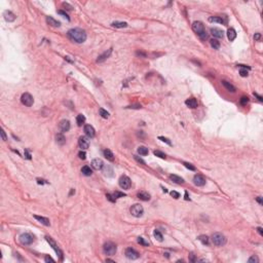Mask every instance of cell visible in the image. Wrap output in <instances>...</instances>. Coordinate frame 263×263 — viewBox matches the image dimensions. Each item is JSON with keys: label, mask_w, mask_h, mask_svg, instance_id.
<instances>
[{"label": "cell", "mask_w": 263, "mask_h": 263, "mask_svg": "<svg viewBox=\"0 0 263 263\" xmlns=\"http://www.w3.org/2000/svg\"><path fill=\"white\" fill-rule=\"evenodd\" d=\"M68 37L76 43H83L86 40V33L82 29L74 28L68 31Z\"/></svg>", "instance_id": "cell-1"}, {"label": "cell", "mask_w": 263, "mask_h": 263, "mask_svg": "<svg viewBox=\"0 0 263 263\" xmlns=\"http://www.w3.org/2000/svg\"><path fill=\"white\" fill-rule=\"evenodd\" d=\"M212 240H213V244H214L215 246H217V247H222V246H224V245L226 244V241H227L225 235L222 234V233H220V232H216V233H214L213 236H212Z\"/></svg>", "instance_id": "cell-2"}, {"label": "cell", "mask_w": 263, "mask_h": 263, "mask_svg": "<svg viewBox=\"0 0 263 263\" xmlns=\"http://www.w3.org/2000/svg\"><path fill=\"white\" fill-rule=\"evenodd\" d=\"M116 251H117L116 245L113 244L112 241H107V243L103 246V252H104V254H106V255L113 256V255H115Z\"/></svg>", "instance_id": "cell-3"}, {"label": "cell", "mask_w": 263, "mask_h": 263, "mask_svg": "<svg viewBox=\"0 0 263 263\" xmlns=\"http://www.w3.org/2000/svg\"><path fill=\"white\" fill-rule=\"evenodd\" d=\"M130 211H131L132 215L134 216V217H137V218L141 217L144 213L143 207H142L141 204H139V203H135L134 206H132L131 209H130Z\"/></svg>", "instance_id": "cell-4"}, {"label": "cell", "mask_w": 263, "mask_h": 263, "mask_svg": "<svg viewBox=\"0 0 263 263\" xmlns=\"http://www.w3.org/2000/svg\"><path fill=\"white\" fill-rule=\"evenodd\" d=\"M20 243L22 245H25V246H28V245H31L34 240V236L31 234V233H23L20 235Z\"/></svg>", "instance_id": "cell-5"}, {"label": "cell", "mask_w": 263, "mask_h": 263, "mask_svg": "<svg viewBox=\"0 0 263 263\" xmlns=\"http://www.w3.org/2000/svg\"><path fill=\"white\" fill-rule=\"evenodd\" d=\"M21 102H22V104L25 105V106L31 107V106L33 105V103H34V99H33V97L31 96L29 93H25V94H23L22 97H21Z\"/></svg>", "instance_id": "cell-6"}, {"label": "cell", "mask_w": 263, "mask_h": 263, "mask_svg": "<svg viewBox=\"0 0 263 263\" xmlns=\"http://www.w3.org/2000/svg\"><path fill=\"white\" fill-rule=\"evenodd\" d=\"M118 183H119V186L122 188V189H130V188H131L132 181H131V179H130L128 176H125V175H122V176L120 177Z\"/></svg>", "instance_id": "cell-7"}, {"label": "cell", "mask_w": 263, "mask_h": 263, "mask_svg": "<svg viewBox=\"0 0 263 263\" xmlns=\"http://www.w3.org/2000/svg\"><path fill=\"white\" fill-rule=\"evenodd\" d=\"M45 239H46L48 244L50 245V247L54 249V251L57 253V255L60 257V259L62 260V259H63V253H62V251L60 250V248L58 247V245L56 244V241L51 239V238H49V236H45Z\"/></svg>", "instance_id": "cell-8"}, {"label": "cell", "mask_w": 263, "mask_h": 263, "mask_svg": "<svg viewBox=\"0 0 263 263\" xmlns=\"http://www.w3.org/2000/svg\"><path fill=\"white\" fill-rule=\"evenodd\" d=\"M125 256L131 260H136V259H138L140 257V254L133 248H128L125 250Z\"/></svg>", "instance_id": "cell-9"}, {"label": "cell", "mask_w": 263, "mask_h": 263, "mask_svg": "<svg viewBox=\"0 0 263 263\" xmlns=\"http://www.w3.org/2000/svg\"><path fill=\"white\" fill-rule=\"evenodd\" d=\"M192 30H193L196 34H199L201 32L204 31V26H203V24L202 22H198V21L193 22V24H192Z\"/></svg>", "instance_id": "cell-10"}, {"label": "cell", "mask_w": 263, "mask_h": 263, "mask_svg": "<svg viewBox=\"0 0 263 263\" xmlns=\"http://www.w3.org/2000/svg\"><path fill=\"white\" fill-rule=\"evenodd\" d=\"M112 50H113V48H109L108 50L106 51H104L102 55H100L99 57H98V59H97V63H102V62H104L105 60H107L108 58L110 57V55L112 54Z\"/></svg>", "instance_id": "cell-11"}, {"label": "cell", "mask_w": 263, "mask_h": 263, "mask_svg": "<svg viewBox=\"0 0 263 263\" xmlns=\"http://www.w3.org/2000/svg\"><path fill=\"white\" fill-rule=\"evenodd\" d=\"M59 129H60L61 132H63V133L68 132L70 130V121L67 119L61 120L60 123H59Z\"/></svg>", "instance_id": "cell-12"}, {"label": "cell", "mask_w": 263, "mask_h": 263, "mask_svg": "<svg viewBox=\"0 0 263 263\" xmlns=\"http://www.w3.org/2000/svg\"><path fill=\"white\" fill-rule=\"evenodd\" d=\"M84 133H85V135L88 137V138H94L95 137V135H96V133H95V129L91 125V124H86V125H84Z\"/></svg>", "instance_id": "cell-13"}, {"label": "cell", "mask_w": 263, "mask_h": 263, "mask_svg": "<svg viewBox=\"0 0 263 263\" xmlns=\"http://www.w3.org/2000/svg\"><path fill=\"white\" fill-rule=\"evenodd\" d=\"M92 167L97 171H99V170H101L102 167H104V162L100 158H95V159L92 160Z\"/></svg>", "instance_id": "cell-14"}, {"label": "cell", "mask_w": 263, "mask_h": 263, "mask_svg": "<svg viewBox=\"0 0 263 263\" xmlns=\"http://www.w3.org/2000/svg\"><path fill=\"white\" fill-rule=\"evenodd\" d=\"M193 182L196 186H203L206 185V179L203 178V176L202 175H195L193 178Z\"/></svg>", "instance_id": "cell-15"}, {"label": "cell", "mask_w": 263, "mask_h": 263, "mask_svg": "<svg viewBox=\"0 0 263 263\" xmlns=\"http://www.w3.org/2000/svg\"><path fill=\"white\" fill-rule=\"evenodd\" d=\"M210 22H215V23H220V24H226L227 23V19L226 17H210L209 18Z\"/></svg>", "instance_id": "cell-16"}, {"label": "cell", "mask_w": 263, "mask_h": 263, "mask_svg": "<svg viewBox=\"0 0 263 263\" xmlns=\"http://www.w3.org/2000/svg\"><path fill=\"white\" fill-rule=\"evenodd\" d=\"M78 145H79V147L81 148V149H87L88 148V146H90V142H88V140H87V138H85V137H80L79 138V140H78Z\"/></svg>", "instance_id": "cell-17"}, {"label": "cell", "mask_w": 263, "mask_h": 263, "mask_svg": "<svg viewBox=\"0 0 263 263\" xmlns=\"http://www.w3.org/2000/svg\"><path fill=\"white\" fill-rule=\"evenodd\" d=\"M211 33L216 38H223L224 36V32L219 28H211Z\"/></svg>", "instance_id": "cell-18"}, {"label": "cell", "mask_w": 263, "mask_h": 263, "mask_svg": "<svg viewBox=\"0 0 263 263\" xmlns=\"http://www.w3.org/2000/svg\"><path fill=\"white\" fill-rule=\"evenodd\" d=\"M3 15H4V19H5L6 22H13L15 20V14L12 13V12H9V10L4 12Z\"/></svg>", "instance_id": "cell-19"}, {"label": "cell", "mask_w": 263, "mask_h": 263, "mask_svg": "<svg viewBox=\"0 0 263 263\" xmlns=\"http://www.w3.org/2000/svg\"><path fill=\"white\" fill-rule=\"evenodd\" d=\"M185 104H186V106L189 108H196L197 107V101L194 99V98H190V99H187L186 101H185Z\"/></svg>", "instance_id": "cell-20"}, {"label": "cell", "mask_w": 263, "mask_h": 263, "mask_svg": "<svg viewBox=\"0 0 263 263\" xmlns=\"http://www.w3.org/2000/svg\"><path fill=\"white\" fill-rule=\"evenodd\" d=\"M34 218H35L37 221H39L41 224H43V225H45V226H49L50 225V222H49V220H48V218H45V217H42V216H37V215H34Z\"/></svg>", "instance_id": "cell-21"}, {"label": "cell", "mask_w": 263, "mask_h": 263, "mask_svg": "<svg viewBox=\"0 0 263 263\" xmlns=\"http://www.w3.org/2000/svg\"><path fill=\"white\" fill-rule=\"evenodd\" d=\"M46 23H48L49 26H51V27H60L61 26V23L60 22H58L57 20H55L54 18H51V17H46Z\"/></svg>", "instance_id": "cell-22"}, {"label": "cell", "mask_w": 263, "mask_h": 263, "mask_svg": "<svg viewBox=\"0 0 263 263\" xmlns=\"http://www.w3.org/2000/svg\"><path fill=\"white\" fill-rule=\"evenodd\" d=\"M221 82H222V85H223V86H224V87H225V88L227 90L228 92H231V93H235V91H236V90H235V87H234V86H233L232 84L230 83V82H228V81H226V80H222Z\"/></svg>", "instance_id": "cell-23"}, {"label": "cell", "mask_w": 263, "mask_h": 263, "mask_svg": "<svg viewBox=\"0 0 263 263\" xmlns=\"http://www.w3.org/2000/svg\"><path fill=\"white\" fill-rule=\"evenodd\" d=\"M170 179L176 184H184V182H185L183 178H181L177 175H170Z\"/></svg>", "instance_id": "cell-24"}, {"label": "cell", "mask_w": 263, "mask_h": 263, "mask_svg": "<svg viewBox=\"0 0 263 263\" xmlns=\"http://www.w3.org/2000/svg\"><path fill=\"white\" fill-rule=\"evenodd\" d=\"M56 141H57V143L60 144V145H64V144L66 143V138H65V136L62 133H59V134L56 135Z\"/></svg>", "instance_id": "cell-25"}, {"label": "cell", "mask_w": 263, "mask_h": 263, "mask_svg": "<svg viewBox=\"0 0 263 263\" xmlns=\"http://www.w3.org/2000/svg\"><path fill=\"white\" fill-rule=\"evenodd\" d=\"M137 196H138V198H140L141 201H144V202H147V201H149V199H150V195L145 191L139 192V193L137 194Z\"/></svg>", "instance_id": "cell-26"}, {"label": "cell", "mask_w": 263, "mask_h": 263, "mask_svg": "<svg viewBox=\"0 0 263 263\" xmlns=\"http://www.w3.org/2000/svg\"><path fill=\"white\" fill-rule=\"evenodd\" d=\"M227 37H228V39H229L230 41H233V40L236 38V32H235V30H234V29H232V28L228 29Z\"/></svg>", "instance_id": "cell-27"}, {"label": "cell", "mask_w": 263, "mask_h": 263, "mask_svg": "<svg viewBox=\"0 0 263 263\" xmlns=\"http://www.w3.org/2000/svg\"><path fill=\"white\" fill-rule=\"evenodd\" d=\"M103 153H104L105 158H107L109 161H113V160H114V155H113V153H112L109 149H105V150L103 151Z\"/></svg>", "instance_id": "cell-28"}, {"label": "cell", "mask_w": 263, "mask_h": 263, "mask_svg": "<svg viewBox=\"0 0 263 263\" xmlns=\"http://www.w3.org/2000/svg\"><path fill=\"white\" fill-rule=\"evenodd\" d=\"M81 173L83 174L84 176H91V175L93 174V171H92V169L90 167L84 166V167L81 169Z\"/></svg>", "instance_id": "cell-29"}, {"label": "cell", "mask_w": 263, "mask_h": 263, "mask_svg": "<svg viewBox=\"0 0 263 263\" xmlns=\"http://www.w3.org/2000/svg\"><path fill=\"white\" fill-rule=\"evenodd\" d=\"M197 239H198V240H199L203 245H207V246H208V245L210 244V239H209V236H207V235H199Z\"/></svg>", "instance_id": "cell-30"}, {"label": "cell", "mask_w": 263, "mask_h": 263, "mask_svg": "<svg viewBox=\"0 0 263 263\" xmlns=\"http://www.w3.org/2000/svg\"><path fill=\"white\" fill-rule=\"evenodd\" d=\"M210 44H211V46L214 48V49H219L220 48V42L217 40V39H211L210 40Z\"/></svg>", "instance_id": "cell-31"}, {"label": "cell", "mask_w": 263, "mask_h": 263, "mask_svg": "<svg viewBox=\"0 0 263 263\" xmlns=\"http://www.w3.org/2000/svg\"><path fill=\"white\" fill-rule=\"evenodd\" d=\"M84 121H85L84 115H82V114L77 115V117H76V122H77V125H78V127H81V125L84 123Z\"/></svg>", "instance_id": "cell-32"}, {"label": "cell", "mask_w": 263, "mask_h": 263, "mask_svg": "<svg viewBox=\"0 0 263 263\" xmlns=\"http://www.w3.org/2000/svg\"><path fill=\"white\" fill-rule=\"evenodd\" d=\"M111 25L113 27H115V28H125V27H128V23H125V22H113Z\"/></svg>", "instance_id": "cell-33"}, {"label": "cell", "mask_w": 263, "mask_h": 263, "mask_svg": "<svg viewBox=\"0 0 263 263\" xmlns=\"http://www.w3.org/2000/svg\"><path fill=\"white\" fill-rule=\"evenodd\" d=\"M148 148H146V147H144V146H140L139 148H138V153L140 154V155H147L148 154Z\"/></svg>", "instance_id": "cell-34"}, {"label": "cell", "mask_w": 263, "mask_h": 263, "mask_svg": "<svg viewBox=\"0 0 263 263\" xmlns=\"http://www.w3.org/2000/svg\"><path fill=\"white\" fill-rule=\"evenodd\" d=\"M99 112H100V115L103 117V118H105V119H107L108 117H109V112L106 111L105 109H103V108H100L99 109Z\"/></svg>", "instance_id": "cell-35"}, {"label": "cell", "mask_w": 263, "mask_h": 263, "mask_svg": "<svg viewBox=\"0 0 263 263\" xmlns=\"http://www.w3.org/2000/svg\"><path fill=\"white\" fill-rule=\"evenodd\" d=\"M197 36L201 38V40H203V41H206L208 38H209V34H208V32L204 30L203 32H201L199 34H197Z\"/></svg>", "instance_id": "cell-36"}, {"label": "cell", "mask_w": 263, "mask_h": 263, "mask_svg": "<svg viewBox=\"0 0 263 263\" xmlns=\"http://www.w3.org/2000/svg\"><path fill=\"white\" fill-rule=\"evenodd\" d=\"M154 238H155L158 241H162V234H161V233H160V231H159V230H157V229L154 230Z\"/></svg>", "instance_id": "cell-37"}, {"label": "cell", "mask_w": 263, "mask_h": 263, "mask_svg": "<svg viewBox=\"0 0 263 263\" xmlns=\"http://www.w3.org/2000/svg\"><path fill=\"white\" fill-rule=\"evenodd\" d=\"M153 153H154V155L155 156H158V157H160V158H162V159H165V158L167 157L164 152H161V151H159V150H154Z\"/></svg>", "instance_id": "cell-38"}, {"label": "cell", "mask_w": 263, "mask_h": 263, "mask_svg": "<svg viewBox=\"0 0 263 263\" xmlns=\"http://www.w3.org/2000/svg\"><path fill=\"white\" fill-rule=\"evenodd\" d=\"M248 70H250V68H245V69H240V71H239V74H240V76H243V77H246V76H248Z\"/></svg>", "instance_id": "cell-39"}, {"label": "cell", "mask_w": 263, "mask_h": 263, "mask_svg": "<svg viewBox=\"0 0 263 263\" xmlns=\"http://www.w3.org/2000/svg\"><path fill=\"white\" fill-rule=\"evenodd\" d=\"M138 243H139L140 245H142V246H145V247H148V246H149V244H148L143 238H138Z\"/></svg>", "instance_id": "cell-40"}, {"label": "cell", "mask_w": 263, "mask_h": 263, "mask_svg": "<svg viewBox=\"0 0 263 263\" xmlns=\"http://www.w3.org/2000/svg\"><path fill=\"white\" fill-rule=\"evenodd\" d=\"M183 165H184V167H187V169H188V170H190V171H195V170H196L195 167H194V166H192L191 164H189V162H183Z\"/></svg>", "instance_id": "cell-41"}, {"label": "cell", "mask_w": 263, "mask_h": 263, "mask_svg": "<svg viewBox=\"0 0 263 263\" xmlns=\"http://www.w3.org/2000/svg\"><path fill=\"white\" fill-rule=\"evenodd\" d=\"M106 197H107L108 201H110L111 203H115V202H116V198L114 197V195H113V194L108 193V194H106Z\"/></svg>", "instance_id": "cell-42"}, {"label": "cell", "mask_w": 263, "mask_h": 263, "mask_svg": "<svg viewBox=\"0 0 263 263\" xmlns=\"http://www.w3.org/2000/svg\"><path fill=\"white\" fill-rule=\"evenodd\" d=\"M113 195H114V197H115V198H119V197H123V196H125V194H124V193L119 192V191H115L114 193H113Z\"/></svg>", "instance_id": "cell-43"}, {"label": "cell", "mask_w": 263, "mask_h": 263, "mask_svg": "<svg viewBox=\"0 0 263 263\" xmlns=\"http://www.w3.org/2000/svg\"><path fill=\"white\" fill-rule=\"evenodd\" d=\"M248 262L249 263H258L259 262V259H258L256 256H252L251 258L248 260Z\"/></svg>", "instance_id": "cell-44"}, {"label": "cell", "mask_w": 263, "mask_h": 263, "mask_svg": "<svg viewBox=\"0 0 263 263\" xmlns=\"http://www.w3.org/2000/svg\"><path fill=\"white\" fill-rule=\"evenodd\" d=\"M240 104L241 105H246L248 102H249V98L248 97H241V99H240Z\"/></svg>", "instance_id": "cell-45"}, {"label": "cell", "mask_w": 263, "mask_h": 263, "mask_svg": "<svg viewBox=\"0 0 263 263\" xmlns=\"http://www.w3.org/2000/svg\"><path fill=\"white\" fill-rule=\"evenodd\" d=\"M58 13L59 14H61V15H63L64 18H66L68 21H70V18H69V15L67 14V12H65L64 10H58Z\"/></svg>", "instance_id": "cell-46"}, {"label": "cell", "mask_w": 263, "mask_h": 263, "mask_svg": "<svg viewBox=\"0 0 263 263\" xmlns=\"http://www.w3.org/2000/svg\"><path fill=\"white\" fill-rule=\"evenodd\" d=\"M158 139L160 140V141H162V142H165V143H167V145H172L171 143V141L167 139V138H165V137H158Z\"/></svg>", "instance_id": "cell-47"}, {"label": "cell", "mask_w": 263, "mask_h": 263, "mask_svg": "<svg viewBox=\"0 0 263 263\" xmlns=\"http://www.w3.org/2000/svg\"><path fill=\"white\" fill-rule=\"evenodd\" d=\"M171 195L174 197V198H179L180 197V193L179 192H177V191H171Z\"/></svg>", "instance_id": "cell-48"}, {"label": "cell", "mask_w": 263, "mask_h": 263, "mask_svg": "<svg viewBox=\"0 0 263 263\" xmlns=\"http://www.w3.org/2000/svg\"><path fill=\"white\" fill-rule=\"evenodd\" d=\"M134 158H135V159H136V160H137L138 162H140V164H142V165H145V161H144V160H143V159H142V158H140L139 156L134 155Z\"/></svg>", "instance_id": "cell-49"}, {"label": "cell", "mask_w": 263, "mask_h": 263, "mask_svg": "<svg viewBox=\"0 0 263 263\" xmlns=\"http://www.w3.org/2000/svg\"><path fill=\"white\" fill-rule=\"evenodd\" d=\"M44 261H45V262H55V260H54V259H52V258H51L50 256H48V255H46V256H45V258H44Z\"/></svg>", "instance_id": "cell-50"}, {"label": "cell", "mask_w": 263, "mask_h": 263, "mask_svg": "<svg viewBox=\"0 0 263 263\" xmlns=\"http://www.w3.org/2000/svg\"><path fill=\"white\" fill-rule=\"evenodd\" d=\"M78 156H79V158H80V159H85L86 154H85V152H84V151H80V152L78 153Z\"/></svg>", "instance_id": "cell-51"}, {"label": "cell", "mask_w": 263, "mask_h": 263, "mask_svg": "<svg viewBox=\"0 0 263 263\" xmlns=\"http://www.w3.org/2000/svg\"><path fill=\"white\" fill-rule=\"evenodd\" d=\"M254 39H255L256 41H259V40L261 39V34H260V33H256V34L254 35Z\"/></svg>", "instance_id": "cell-52"}, {"label": "cell", "mask_w": 263, "mask_h": 263, "mask_svg": "<svg viewBox=\"0 0 263 263\" xmlns=\"http://www.w3.org/2000/svg\"><path fill=\"white\" fill-rule=\"evenodd\" d=\"M63 6H64V7H67V9H68V10H72V8H73L71 5H69L68 3H65V2L63 3Z\"/></svg>", "instance_id": "cell-53"}, {"label": "cell", "mask_w": 263, "mask_h": 263, "mask_svg": "<svg viewBox=\"0 0 263 263\" xmlns=\"http://www.w3.org/2000/svg\"><path fill=\"white\" fill-rule=\"evenodd\" d=\"M128 108H133V109H140L141 108V105H131V106H129Z\"/></svg>", "instance_id": "cell-54"}, {"label": "cell", "mask_w": 263, "mask_h": 263, "mask_svg": "<svg viewBox=\"0 0 263 263\" xmlns=\"http://www.w3.org/2000/svg\"><path fill=\"white\" fill-rule=\"evenodd\" d=\"M1 136H2V139H3L4 141H6V140H7V138H6V135H5V133H4V131H3V130L1 131Z\"/></svg>", "instance_id": "cell-55"}, {"label": "cell", "mask_w": 263, "mask_h": 263, "mask_svg": "<svg viewBox=\"0 0 263 263\" xmlns=\"http://www.w3.org/2000/svg\"><path fill=\"white\" fill-rule=\"evenodd\" d=\"M136 55H137V56H142L144 58H146V54H145V52H142V51H137Z\"/></svg>", "instance_id": "cell-56"}, {"label": "cell", "mask_w": 263, "mask_h": 263, "mask_svg": "<svg viewBox=\"0 0 263 263\" xmlns=\"http://www.w3.org/2000/svg\"><path fill=\"white\" fill-rule=\"evenodd\" d=\"M25 156H26V158H28V159H31V154L28 152V150H26L25 151Z\"/></svg>", "instance_id": "cell-57"}, {"label": "cell", "mask_w": 263, "mask_h": 263, "mask_svg": "<svg viewBox=\"0 0 263 263\" xmlns=\"http://www.w3.org/2000/svg\"><path fill=\"white\" fill-rule=\"evenodd\" d=\"M37 183H38V184H45V183H48V182H45L44 180H42V179H37Z\"/></svg>", "instance_id": "cell-58"}, {"label": "cell", "mask_w": 263, "mask_h": 263, "mask_svg": "<svg viewBox=\"0 0 263 263\" xmlns=\"http://www.w3.org/2000/svg\"><path fill=\"white\" fill-rule=\"evenodd\" d=\"M190 261H191V262H195V261H196V259H195V257H194V255H193L192 253L190 254Z\"/></svg>", "instance_id": "cell-59"}, {"label": "cell", "mask_w": 263, "mask_h": 263, "mask_svg": "<svg viewBox=\"0 0 263 263\" xmlns=\"http://www.w3.org/2000/svg\"><path fill=\"white\" fill-rule=\"evenodd\" d=\"M257 231H258V233L260 235H263V229L261 227H257Z\"/></svg>", "instance_id": "cell-60"}, {"label": "cell", "mask_w": 263, "mask_h": 263, "mask_svg": "<svg viewBox=\"0 0 263 263\" xmlns=\"http://www.w3.org/2000/svg\"><path fill=\"white\" fill-rule=\"evenodd\" d=\"M254 96H255V97H257V98H258V100H259V101H260V102H262V101H263L262 97H261V96H259V95H258V94H256V93H254Z\"/></svg>", "instance_id": "cell-61"}, {"label": "cell", "mask_w": 263, "mask_h": 263, "mask_svg": "<svg viewBox=\"0 0 263 263\" xmlns=\"http://www.w3.org/2000/svg\"><path fill=\"white\" fill-rule=\"evenodd\" d=\"M256 201H257L258 203H260V204H262V198H261V196H258V197H256Z\"/></svg>", "instance_id": "cell-62"}, {"label": "cell", "mask_w": 263, "mask_h": 263, "mask_svg": "<svg viewBox=\"0 0 263 263\" xmlns=\"http://www.w3.org/2000/svg\"><path fill=\"white\" fill-rule=\"evenodd\" d=\"M185 199H186V201H188V199H189V197H188V193H187V192H185Z\"/></svg>", "instance_id": "cell-63"}, {"label": "cell", "mask_w": 263, "mask_h": 263, "mask_svg": "<svg viewBox=\"0 0 263 263\" xmlns=\"http://www.w3.org/2000/svg\"><path fill=\"white\" fill-rule=\"evenodd\" d=\"M106 262H114V261L111 260V259H106Z\"/></svg>", "instance_id": "cell-64"}]
</instances>
